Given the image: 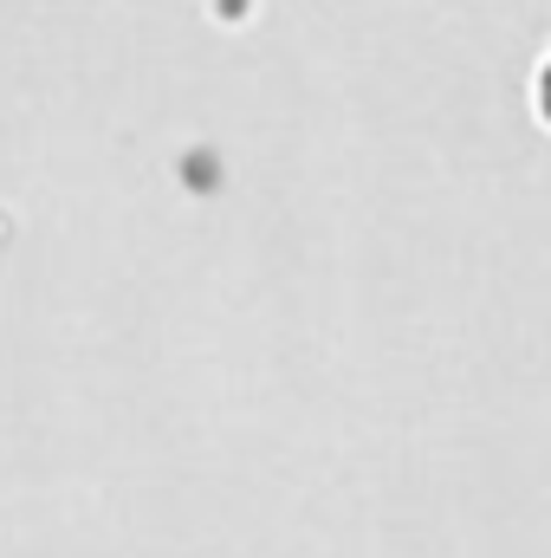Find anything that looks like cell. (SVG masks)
Returning a JSON list of instances; mask_svg holds the SVG:
<instances>
[{
	"instance_id": "cell-1",
	"label": "cell",
	"mask_w": 551,
	"mask_h": 558,
	"mask_svg": "<svg viewBox=\"0 0 551 558\" xmlns=\"http://www.w3.org/2000/svg\"><path fill=\"white\" fill-rule=\"evenodd\" d=\"M539 111L551 118V46H546V59H539Z\"/></svg>"
}]
</instances>
